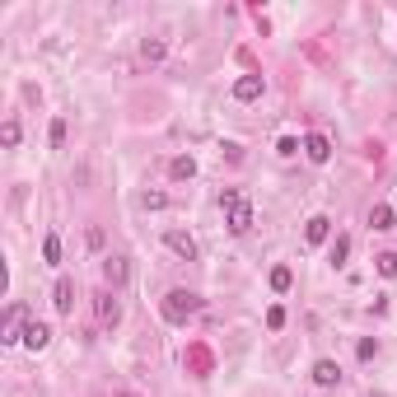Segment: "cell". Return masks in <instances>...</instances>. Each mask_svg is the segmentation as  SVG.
Instances as JSON below:
<instances>
[{"label": "cell", "mask_w": 397, "mask_h": 397, "mask_svg": "<svg viewBox=\"0 0 397 397\" xmlns=\"http://www.w3.org/2000/svg\"><path fill=\"white\" fill-rule=\"evenodd\" d=\"M294 285V276H290V267H271V290L276 294H285Z\"/></svg>", "instance_id": "cell-17"}, {"label": "cell", "mask_w": 397, "mask_h": 397, "mask_svg": "<svg viewBox=\"0 0 397 397\" xmlns=\"http://www.w3.org/2000/svg\"><path fill=\"white\" fill-rule=\"evenodd\" d=\"M29 313H24V304H10V318H5V336H0V341H5V346H15V341H24V327H29Z\"/></svg>", "instance_id": "cell-3"}, {"label": "cell", "mask_w": 397, "mask_h": 397, "mask_svg": "<svg viewBox=\"0 0 397 397\" xmlns=\"http://www.w3.org/2000/svg\"><path fill=\"white\" fill-rule=\"evenodd\" d=\"M52 304H57V313H70V308H75V280H70V276H61V280H57Z\"/></svg>", "instance_id": "cell-6"}, {"label": "cell", "mask_w": 397, "mask_h": 397, "mask_svg": "<svg viewBox=\"0 0 397 397\" xmlns=\"http://www.w3.org/2000/svg\"><path fill=\"white\" fill-rule=\"evenodd\" d=\"M140 52H145V61H164V43H159V38H145Z\"/></svg>", "instance_id": "cell-21"}, {"label": "cell", "mask_w": 397, "mask_h": 397, "mask_svg": "<svg viewBox=\"0 0 397 397\" xmlns=\"http://www.w3.org/2000/svg\"><path fill=\"white\" fill-rule=\"evenodd\" d=\"M164 244L173 248V253H178L183 262H197V239H192V234H183V230H168V234H164Z\"/></svg>", "instance_id": "cell-4"}, {"label": "cell", "mask_w": 397, "mask_h": 397, "mask_svg": "<svg viewBox=\"0 0 397 397\" xmlns=\"http://www.w3.org/2000/svg\"><path fill=\"white\" fill-rule=\"evenodd\" d=\"M0 140H5V150H15V145H19V122H15V117L0 126Z\"/></svg>", "instance_id": "cell-19"}, {"label": "cell", "mask_w": 397, "mask_h": 397, "mask_svg": "<svg viewBox=\"0 0 397 397\" xmlns=\"http://www.w3.org/2000/svg\"><path fill=\"white\" fill-rule=\"evenodd\" d=\"M197 308H201V299H197L192 290H168V294H164V318H168V322H187Z\"/></svg>", "instance_id": "cell-2"}, {"label": "cell", "mask_w": 397, "mask_h": 397, "mask_svg": "<svg viewBox=\"0 0 397 397\" xmlns=\"http://www.w3.org/2000/svg\"><path fill=\"white\" fill-rule=\"evenodd\" d=\"M93 308H98V318H103V322H117V318H122V304H117V294H112V290L98 294V299H93Z\"/></svg>", "instance_id": "cell-11"}, {"label": "cell", "mask_w": 397, "mask_h": 397, "mask_svg": "<svg viewBox=\"0 0 397 397\" xmlns=\"http://www.w3.org/2000/svg\"><path fill=\"white\" fill-rule=\"evenodd\" d=\"M103 271H107V280H112V285H126V257H107Z\"/></svg>", "instance_id": "cell-14"}, {"label": "cell", "mask_w": 397, "mask_h": 397, "mask_svg": "<svg viewBox=\"0 0 397 397\" xmlns=\"http://www.w3.org/2000/svg\"><path fill=\"white\" fill-rule=\"evenodd\" d=\"M24 346H29V351H47V346H52V327L33 318L29 327H24Z\"/></svg>", "instance_id": "cell-5"}, {"label": "cell", "mask_w": 397, "mask_h": 397, "mask_svg": "<svg viewBox=\"0 0 397 397\" xmlns=\"http://www.w3.org/2000/svg\"><path fill=\"white\" fill-rule=\"evenodd\" d=\"M304 154H308V159H313V164H327V159H332V140H327V136H318V131H313V136L304 140Z\"/></svg>", "instance_id": "cell-9"}, {"label": "cell", "mask_w": 397, "mask_h": 397, "mask_svg": "<svg viewBox=\"0 0 397 397\" xmlns=\"http://www.w3.org/2000/svg\"><path fill=\"white\" fill-rule=\"evenodd\" d=\"M267 327H271V332H280V327H285V308H280V304L267 308Z\"/></svg>", "instance_id": "cell-23"}, {"label": "cell", "mask_w": 397, "mask_h": 397, "mask_svg": "<svg viewBox=\"0 0 397 397\" xmlns=\"http://www.w3.org/2000/svg\"><path fill=\"white\" fill-rule=\"evenodd\" d=\"M304 239L308 244H327V239H332V220H327V215H313L304 225Z\"/></svg>", "instance_id": "cell-10"}, {"label": "cell", "mask_w": 397, "mask_h": 397, "mask_svg": "<svg viewBox=\"0 0 397 397\" xmlns=\"http://www.w3.org/2000/svg\"><path fill=\"white\" fill-rule=\"evenodd\" d=\"M220 206L230 211V230L234 234H248V230H253V206L244 201V192H234V187H230V192L220 197Z\"/></svg>", "instance_id": "cell-1"}, {"label": "cell", "mask_w": 397, "mask_h": 397, "mask_svg": "<svg viewBox=\"0 0 397 397\" xmlns=\"http://www.w3.org/2000/svg\"><path fill=\"white\" fill-rule=\"evenodd\" d=\"M276 154H280V159H294V154H299V140H294V136H280Z\"/></svg>", "instance_id": "cell-24"}, {"label": "cell", "mask_w": 397, "mask_h": 397, "mask_svg": "<svg viewBox=\"0 0 397 397\" xmlns=\"http://www.w3.org/2000/svg\"><path fill=\"white\" fill-rule=\"evenodd\" d=\"M47 140H52V150H66V122H61V117L52 122V131H47Z\"/></svg>", "instance_id": "cell-20"}, {"label": "cell", "mask_w": 397, "mask_h": 397, "mask_svg": "<svg viewBox=\"0 0 397 397\" xmlns=\"http://www.w3.org/2000/svg\"><path fill=\"white\" fill-rule=\"evenodd\" d=\"M262 89H267V84H262V75L234 80V98H239V103H253V98H262Z\"/></svg>", "instance_id": "cell-7"}, {"label": "cell", "mask_w": 397, "mask_h": 397, "mask_svg": "<svg viewBox=\"0 0 397 397\" xmlns=\"http://www.w3.org/2000/svg\"><path fill=\"white\" fill-rule=\"evenodd\" d=\"M369 225H374V230H393V206H374V211H369Z\"/></svg>", "instance_id": "cell-15"}, {"label": "cell", "mask_w": 397, "mask_h": 397, "mask_svg": "<svg viewBox=\"0 0 397 397\" xmlns=\"http://www.w3.org/2000/svg\"><path fill=\"white\" fill-rule=\"evenodd\" d=\"M374 351H379V341H374V336H365V341L355 346V355H360V360H374Z\"/></svg>", "instance_id": "cell-25"}, {"label": "cell", "mask_w": 397, "mask_h": 397, "mask_svg": "<svg viewBox=\"0 0 397 397\" xmlns=\"http://www.w3.org/2000/svg\"><path fill=\"white\" fill-rule=\"evenodd\" d=\"M192 173H197V159H192V154H178V159L168 164V178H178V183H183V178H192Z\"/></svg>", "instance_id": "cell-13"}, {"label": "cell", "mask_w": 397, "mask_h": 397, "mask_svg": "<svg viewBox=\"0 0 397 397\" xmlns=\"http://www.w3.org/2000/svg\"><path fill=\"white\" fill-rule=\"evenodd\" d=\"M346 257H351V239H346V234H336L332 248H327V262H332V267H346Z\"/></svg>", "instance_id": "cell-12"}, {"label": "cell", "mask_w": 397, "mask_h": 397, "mask_svg": "<svg viewBox=\"0 0 397 397\" xmlns=\"http://www.w3.org/2000/svg\"><path fill=\"white\" fill-rule=\"evenodd\" d=\"M374 262H379V271L388 276V280H397V253H379Z\"/></svg>", "instance_id": "cell-18"}, {"label": "cell", "mask_w": 397, "mask_h": 397, "mask_svg": "<svg viewBox=\"0 0 397 397\" xmlns=\"http://www.w3.org/2000/svg\"><path fill=\"white\" fill-rule=\"evenodd\" d=\"M140 206H145V211H164L168 197H164V192H145V197H140Z\"/></svg>", "instance_id": "cell-22"}, {"label": "cell", "mask_w": 397, "mask_h": 397, "mask_svg": "<svg viewBox=\"0 0 397 397\" xmlns=\"http://www.w3.org/2000/svg\"><path fill=\"white\" fill-rule=\"evenodd\" d=\"M313 383H318V388H336V383H341V365H336V360H318V365H313Z\"/></svg>", "instance_id": "cell-8"}, {"label": "cell", "mask_w": 397, "mask_h": 397, "mask_svg": "<svg viewBox=\"0 0 397 397\" xmlns=\"http://www.w3.org/2000/svg\"><path fill=\"white\" fill-rule=\"evenodd\" d=\"M43 262H47V267L61 262V239H57V234H47V239H43Z\"/></svg>", "instance_id": "cell-16"}]
</instances>
